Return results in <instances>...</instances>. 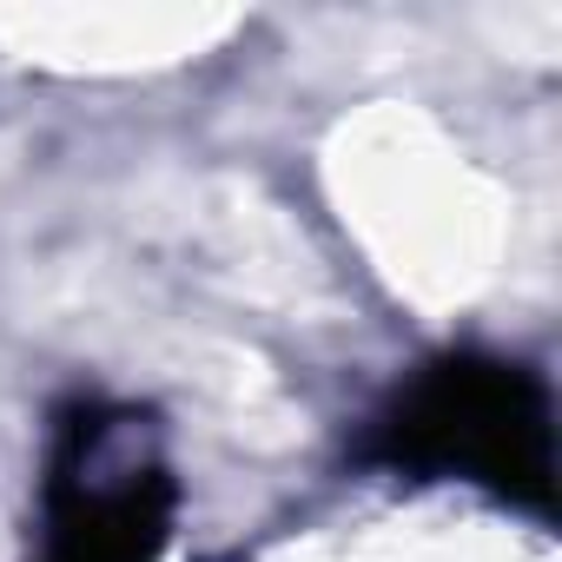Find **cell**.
Instances as JSON below:
<instances>
[{
	"label": "cell",
	"instance_id": "cell-1",
	"mask_svg": "<svg viewBox=\"0 0 562 562\" xmlns=\"http://www.w3.org/2000/svg\"><path fill=\"white\" fill-rule=\"evenodd\" d=\"M358 457L397 476H463L542 516L555 509L549 391L516 358L450 351L424 364L371 411Z\"/></svg>",
	"mask_w": 562,
	"mask_h": 562
},
{
	"label": "cell",
	"instance_id": "cell-2",
	"mask_svg": "<svg viewBox=\"0 0 562 562\" xmlns=\"http://www.w3.org/2000/svg\"><path fill=\"white\" fill-rule=\"evenodd\" d=\"M179 483L153 411L74 397L41 483V562H159Z\"/></svg>",
	"mask_w": 562,
	"mask_h": 562
}]
</instances>
